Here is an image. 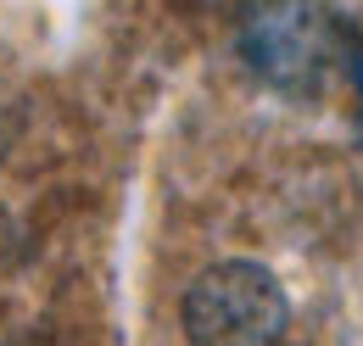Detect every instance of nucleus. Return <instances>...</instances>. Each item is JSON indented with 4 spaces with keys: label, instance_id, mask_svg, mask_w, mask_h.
<instances>
[{
    "label": "nucleus",
    "instance_id": "nucleus-1",
    "mask_svg": "<svg viewBox=\"0 0 363 346\" xmlns=\"http://www.w3.org/2000/svg\"><path fill=\"white\" fill-rule=\"evenodd\" d=\"M240 56L279 95H318L352 62V34L324 0H257L240 23Z\"/></svg>",
    "mask_w": 363,
    "mask_h": 346
},
{
    "label": "nucleus",
    "instance_id": "nucleus-2",
    "mask_svg": "<svg viewBox=\"0 0 363 346\" xmlns=\"http://www.w3.org/2000/svg\"><path fill=\"white\" fill-rule=\"evenodd\" d=\"M291 324L285 291L257 262H218L184 291L190 346H279Z\"/></svg>",
    "mask_w": 363,
    "mask_h": 346
}]
</instances>
